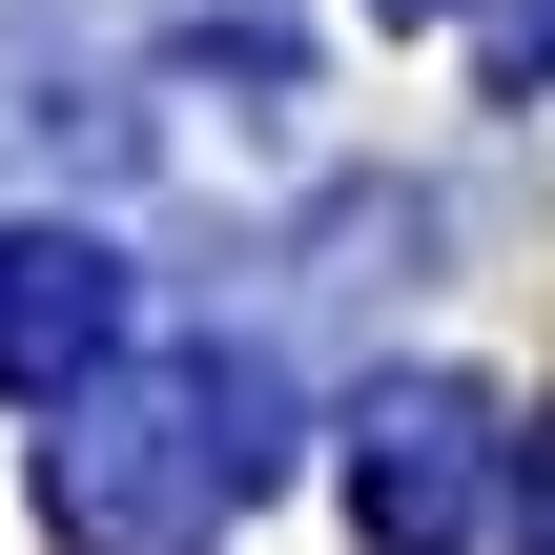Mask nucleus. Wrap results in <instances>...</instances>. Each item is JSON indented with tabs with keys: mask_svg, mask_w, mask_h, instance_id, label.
<instances>
[{
	"mask_svg": "<svg viewBox=\"0 0 555 555\" xmlns=\"http://www.w3.org/2000/svg\"><path fill=\"white\" fill-rule=\"evenodd\" d=\"M124 371V247L103 227H0V391L62 412Z\"/></svg>",
	"mask_w": 555,
	"mask_h": 555,
	"instance_id": "3",
	"label": "nucleus"
},
{
	"mask_svg": "<svg viewBox=\"0 0 555 555\" xmlns=\"http://www.w3.org/2000/svg\"><path fill=\"white\" fill-rule=\"evenodd\" d=\"M515 535L555 555V412H535V474H515Z\"/></svg>",
	"mask_w": 555,
	"mask_h": 555,
	"instance_id": "4",
	"label": "nucleus"
},
{
	"mask_svg": "<svg viewBox=\"0 0 555 555\" xmlns=\"http://www.w3.org/2000/svg\"><path fill=\"white\" fill-rule=\"evenodd\" d=\"M268 371L247 350H165V371H103V391H62V433H41V515L62 555H206L247 494H268Z\"/></svg>",
	"mask_w": 555,
	"mask_h": 555,
	"instance_id": "1",
	"label": "nucleus"
},
{
	"mask_svg": "<svg viewBox=\"0 0 555 555\" xmlns=\"http://www.w3.org/2000/svg\"><path fill=\"white\" fill-rule=\"evenodd\" d=\"M474 515H494V412H474L453 371L371 391V412H350V535L371 555H474Z\"/></svg>",
	"mask_w": 555,
	"mask_h": 555,
	"instance_id": "2",
	"label": "nucleus"
},
{
	"mask_svg": "<svg viewBox=\"0 0 555 555\" xmlns=\"http://www.w3.org/2000/svg\"><path fill=\"white\" fill-rule=\"evenodd\" d=\"M391 21H474V0H391Z\"/></svg>",
	"mask_w": 555,
	"mask_h": 555,
	"instance_id": "5",
	"label": "nucleus"
}]
</instances>
